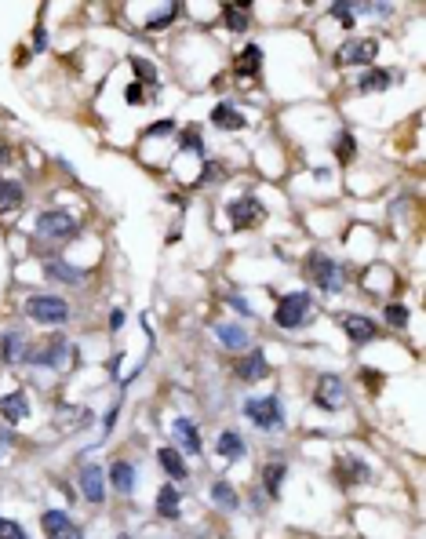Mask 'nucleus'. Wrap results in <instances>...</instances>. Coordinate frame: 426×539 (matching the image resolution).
Listing matches in <instances>:
<instances>
[{"mask_svg": "<svg viewBox=\"0 0 426 539\" xmlns=\"http://www.w3.org/2000/svg\"><path fill=\"white\" fill-rule=\"evenodd\" d=\"M26 317L37 321V325H62V321H70V303L59 299V295H30L26 299Z\"/></svg>", "mask_w": 426, "mask_h": 539, "instance_id": "f257e3e1", "label": "nucleus"}, {"mask_svg": "<svg viewBox=\"0 0 426 539\" xmlns=\"http://www.w3.org/2000/svg\"><path fill=\"white\" fill-rule=\"evenodd\" d=\"M310 277L317 281L321 292H339V288L346 285L343 266L335 263V259H328L325 252H314V255H310Z\"/></svg>", "mask_w": 426, "mask_h": 539, "instance_id": "f03ea898", "label": "nucleus"}, {"mask_svg": "<svg viewBox=\"0 0 426 539\" xmlns=\"http://www.w3.org/2000/svg\"><path fill=\"white\" fill-rule=\"evenodd\" d=\"M244 416H248L255 427H263V430H281L284 427V412H281V401L274 394L248 401V405H244Z\"/></svg>", "mask_w": 426, "mask_h": 539, "instance_id": "7ed1b4c3", "label": "nucleus"}, {"mask_svg": "<svg viewBox=\"0 0 426 539\" xmlns=\"http://www.w3.org/2000/svg\"><path fill=\"white\" fill-rule=\"evenodd\" d=\"M310 295L306 292H292V295H284V299L277 303V314H274V321L281 328H299L303 321L310 317Z\"/></svg>", "mask_w": 426, "mask_h": 539, "instance_id": "20e7f679", "label": "nucleus"}, {"mask_svg": "<svg viewBox=\"0 0 426 539\" xmlns=\"http://www.w3.org/2000/svg\"><path fill=\"white\" fill-rule=\"evenodd\" d=\"M77 230H81V223H77L73 215H66V212H44L41 219H37V234L51 237V241H66V237L77 234Z\"/></svg>", "mask_w": 426, "mask_h": 539, "instance_id": "39448f33", "label": "nucleus"}, {"mask_svg": "<svg viewBox=\"0 0 426 539\" xmlns=\"http://www.w3.org/2000/svg\"><path fill=\"white\" fill-rule=\"evenodd\" d=\"M317 405L328 408V412H339V408L346 405V387H343L339 376L325 372V376L317 379Z\"/></svg>", "mask_w": 426, "mask_h": 539, "instance_id": "423d86ee", "label": "nucleus"}, {"mask_svg": "<svg viewBox=\"0 0 426 539\" xmlns=\"http://www.w3.org/2000/svg\"><path fill=\"white\" fill-rule=\"evenodd\" d=\"M230 219H234L237 230H248V226H259L266 219V208L255 197H237L230 204Z\"/></svg>", "mask_w": 426, "mask_h": 539, "instance_id": "0eeeda50", "label": "nucleus"}, {"mask_svg": "<svg viewBox=\"0 0 426 539\" xmlns=\"http://www.w3.org/2000/svg\"><path fill=\"white\" fill-rule=\"evenodd\" d=\"M379 55V41L376 37H365V41H350L339 48V55H335V62L339 66H357V62H372Z\"/></svg>", "mask_w": 426, "mask_h": 539, "instance_id": "6e6552de", "label": "nucleus"}, {"mask_svg": "<svg viewBox=\"0 0 426 539\" xmlns=\"http://www.w3.org/2000/svg\"><path fill=\"white\" fill-rule=\"evenodd\" d=\"M41 529L48 539H84L81 529L70 521V514H62V510H48V514H41Z\"/></svg>", "mask_w": 426, "mask_h": 539, "instance_id": "1a4fd4ad", "label": "nucleus"}, {"mask_svg": "<svg viewBox=\"0 0 426 539\" xmlns=\"http://www.w3.org/2000/svg\"><path fill=\"white\" fill-rule=\"evenodd\" d=\"M66 354H70V343L66 336H51L41 350H33V354H26V361H33V365H51V368H59L62 361H66Z\"/></svg>", "mask_w": 426, "mask_h": 539, "instance_id": "9d476101", "label": "nucleus"}, {"mask_svg": "<svg viewBox=\"0 0 426 539\" xmlns=\"http://www.w3.org/2000/svg\"><path fill=\"white\" fill-rule=\"evenodd\" d=\"M81 492H84L88 503H102V499H106V474L99 467H84L81 470Z\"/></svg>", "mask_w": 426, "mask_h": 539, "instance_id": "9b49d317", "label": "nucleus"}, {"mask_svg": "<svg viewBox=\"0 0 426 539\" xmlns=\"http://www.w3.org/2000/svg\"><path fill=\"white\" fill-rule=\"evenodd\" d=\"M343 328H346V336H350L354 343H372V339L379 336L376 321H372V317H361V314H346V317H343Z\"/></svg>", "mask_w": 426, "mask_h": 539, "instance_id": "f8f14e48", "label": "nucleus"}, {"mask_svg": "<svg viewBox=\"0 0 426 539\" xmlns=\"http://www.w3.org/2000/svg\"><path fill=\"white\" fill-rule=\"evenodd\" d=\"M270 376V365H266V357L255 350V354H248L244 361L237 365V379H244V383H259V379H266Z\"/></svg>", "mask_w": 426, "mask_h": 539, "instance_id": "ddd939ff", "label": "nucleus"}, {"mask_svg": "<svg viewBox=\"0 0 426 539\" xmlns=\"http://www.w3.org/2000/svg\"><path fill=\"white\" fill-rule=\"evenodd\" d=\"M44 274L51 281H62V285H81V281H84V270H77V266L62 263V259H48L44 263Z\"/></svg>", "mask_w": 426, "mask_h": 539, "instance_id": "4468645a", "label": "nucleus"}, {"mask_svg": "<svg viewBox=\"0 0 426 539\" xmlns=\"http://www.w3.org/2000/svg\"><path fill=\"white\" fill-rule=\"evenodd\" d=\"M26 204V190L22 183H11V179H0V212H15Z\"/></svg>", "mask_w": 426, "mask_h": 539, "instance_id": "2eb2a0df", "label": "nucleus"}, {"mask_svg": "<svg viewBox=\"0 0 426 539\" xmlns=\"http://www.w3.org/2000/svg\"><path fill=\"white\" fill-rule=\"evenodd\" d=\"M0 416H4L8 423H22L26 416H30V405H26L22 394H8V397H0Z\"/></svg>", "mask_w": 426, "mask_h": 539, "instance_id": "dca6fc26", "label": "nucleus"}, {"mask_svg": "<svg viewBox=\"0 0 426 539\" xmlns=\"http://www.w3.org/2000/svg\"><path fill=\"white\" fill-rule=\"evenodd\" d=\"M175 438L183 441V448L186 452H193V456H201V434H197V427H193L190 419H175Z\"/></svg>", "mask_w": 426, "mask_h": 539, "instance_id": "f3484780", "label": "nucleus"}, {"mask_svg": "<svg viewBox=\"0 0 426 539\" xmlns=\"http://www.w3.org/2000/svg\"><path fill=\"white\" fill-rule=\"evenodd\" d=\"M157 463L164 467V474H168L172 481H183V478H186V463L179 459L175 448H161V452H157Z\"/></svg>", "mask_w": 426, "mask_h": 539, "instance_id": "a211bd4d", "label": "nucleus"}, {"mask_svg": "<svg viewBox=\"0 0 426 539\" xmlns=\"http://www.w3.org/2000/svg\"><path fill=\"white\" fill-rule=\"evenodd\" d=\"M215 336L226 350H241V346L248 343V332H244L241 325H215Z\"/></svg>", "mask_w": 426, "mask_h": 539, "instance_id": "6ab92c4d", "label": "nucleus"}, {"mask_svg": "<svg viewBox=\"0 0 426 539\" xmlns=\"http://www.w3.org/2000/svg\"><path fill=\"white\" fill-rule=\"evenodd\" d=\"M212 121H215L219 128H234V132H241V128L248 124V121H244L234 106H230V102H219V106L212 110Z\"/></svg>", "mask_w": 426, "mask_h": 539, "instance_id": "aec40b11", "label": "nucleus"}, {"mask_svg": "<svg viewBox=\"0 0 426 539\" xmlns=\"http://www.w3.org/2000/svg\"><path fill=\"white\" fill-rule=\"evenodd\" d=\"M157 514L168 518V521L179 518V489H175V485H164V489H161V496H157Z\"/></svg>", "mask_w": 426, "mask_h": 539, "instance_id": "412c9836", "label": "nucleus"}, {"mask_svg": "<svg viewBox=\"0 0 426 539\" xmlns=\"http://www.w3.org/2000/svg\"><path fill=\"white\" fill-rule=\"evenodd\" d=\"M110 481H113V489L117 492H132L135 489V470H132V463H113L110 467Z\"/></svg>", "mask_w": 426, "mask_h": 539, "instance_id": "4be33fe9", "label": "nucleus"}, {"mask_svg": "<svg viewBox=\"0 0 426 539\" xmlns=\"http://www.w3.org/2000/svg\"><path fill=\"white\" fill-rule=\"evenodd\" d=\"M215 448H219V456H223V459H241L244 456V441H241V434H234V430L219 434Z\"/></svg>", "mask_w": 426, "mask_h": 539, "instance_id": "5701e85b", "label": "nucleus"}, {"mask_svg": "<svg viewBox=\"0 0 426 539\" xmlns=\"http://www.w3.org/2000/svg\"><path fill=\"white\" fill-rule=\"evenodd\" d=\"M263 66V48H244L241 59H237V77H255V70Z\"/></svg>", "mask_w": 426, "mask_h": 539, "instance_id": "b1692460", "label": "nucleus"}, {"mask_svg": "<svg viewBox=\"0 0 426 539\" xmlns=\"http://www.w3.org/2000/svg\"><path fill=\"white\" fill-rule=\"evenodd\" d=\"M390 81H394L390 70H368L361 77V92H383V88H390Z\"/></svg>", "mask_w": 426, "mask_h": 539, "instance_id": "393cba45", "label": "nucleus"}, {"mask_svg": "<svg viewBox=\"0 0 426 539\" xmlns=\"http://www.w3.org/2000/svg\"><path fill=\"white\" fill-rule=\"evenodd\" d=\"M284 478H288V467H284V463H270V467L263 470L266 492H270V496H277V492H281V485H284Z\"/></svg>", "mask_w": 426, "mask_h": 539, "instance_id": "a878e982", "label": "nucleus"}, {"mask_svg": "<svg viewBox=\"0 0 426 539\" xmlns=\"http://www.w3.org/2000/svg\"><path fill=\"white\" fill-rule=\"evenodd\" d=\"M212 499H215V507H223V510H237V503H241L237 492L230 489L226 481H215V485H212Z\"/></svg>", "mask_w": 426, "mask_h": 539, "instance_id": "bb28decb", "label": "nucleus"}, {"mask_svg": "<svg viewBox=\"0 0 426 539\" xmlns=\"http://www.w3.org/2000/svg\"><path fill=\"white\" fill-rule=\"evenodd\" d=\"M223 19H226V26L234 33H244L248 30V15H244V4H230V8H223Z\"/></svg>", "mask_w": 426, "mask_h": 539, "instance_id": "cd10ccee", "label": "nucleus"}, {"mask_svg": "<svg viewBox=\"0 0 426 539\" xmlns=\"http://www.w3.org/2000/svg\"><path fill=\"white\" fill-rule=\"evenodd\" d=\"M26 354H30V350H26V336H15V332L4 336V357H8V361H22Z\"/></svg>", "mask_w": 426, "mask_h": 539, "instance_id": "c85d7f7f", "label": "nucleus"}, {"mask_svg": "<svg viewBox=\"0 0 426 539\" xmlns=\"http://www.w3.org/2000/svg\"><path fill=\"white\" fill-rule=\"evenodd\" d=\"M132 70H135V77L142 84H157V70H153V62H146V59H132Z\"/></svg>", "mask_w": 426, "mask_h": 539, "instance_id": "c756f323", "label": "nucleus"}, {"mask_svg": "<svg viewBox=\"0 0 426 539\" xmlns=\"http://www.w3.org/2000/svg\"><path fill=\"white\" fill-rule=\"evenodd\" d=\"M386 321H390L394 328H405V325H408V306L390 303V306H386Z\"/></svg>", "mask_w": 426, "mask_h": 539, "instance_id": "7c9ffc66", "label": "nucleus"}, {"mask_svg": "<svg viewBox=\"0 0 426 539\" xmlns=\"http://www.w3.org/2000/svg\"><path fill=\"white\" fill-rule=\"evenodd\" d=\"M0 539H30V536H26V529H22L19 521L0 518Z\"/></svg>", "mask_w": 426, "mask_h": 539, "instance_id": "2f4dec72", "label": "nucleus"}, {"mask_svg": "<svg viewBox=\"0 0 426 539\" xmlns=\"http://www.w3.org/2000/svg\"><path fill=\"white\" fill-rule=\"evenodd\" d=\"M183 150H204V139H201V128H186L183 132Z\"/></svg>", "mask_w": 426, "mask_h": 539, "instance_id": "473e14b6", "label": "nucleus"}, {"mask_svg": "<svg viewBox=\"0 0 426 539\" xmlns=\"http://www.w3.org/2000/svg\"><path fill=\"white\" fill-rule=\"evenodd\" d=\"M332 19L350 30V26H354V8H350V4H335V8H332Z\"/></svg>", "mask_w": 426, "mask_h": 539, "instance_id": "72a5a7b5", "label": "nucleus"}, {"mask_svg": "<svg viewBox=\"0 0 426 539\" xmlns=\"http://www.w3.org/2000/svg\"><path fill=\"white\" fill-rule=\"evenodd\" d=\"M175 15H179V8H168V11H161V15H153V19L146 22V30H164V26L172 22Z\"/></svg>", "mask_w": 426, "mask_h": 539, "instance_id": "f704fd0d", "label": "nucleus"}, {"mask_svg": "<svg viewBox=\"0 0 426 539\" xmlns=\"http://www.w3.org/2000/svg\"><path fill=\"white\" fill-rule=\"evenodd\" d=\"M175 132V121H157V124H150L146 128V135L150 139H161V135H172Z\"/></svg>", "mask_w": 426, "mask_h": 539, "instance_id": "c9c22d12", "label": "nucleus"}, {"mask_svg": "<svg viewBox=\"0 0 426 539\" xmlns=\"http://www.w3.org/2000/svg\"><path fill=\"white\" fill-rule=\"evenodd\" d=\"M335 153L346 161V157H354V139H350V132H343V139L335 143Z\"/></svg>", "mask_w": 426, "mask_h": 539, "instance_id": "e433bc0d", "label": "nucleus"}, {"mask_svg": "<svg viewBox=\"0 0 426 539\" xmlns=\"http://www.w3.org/2000/svg\"><path fill=\"white\" fill-rule=\"evenodd\" d=\"M124 99L132 102V106H135V102H142V84H128L124 88Z\"/></svg>", "mask_w": 426, "mask_h": 539, "instance_id": "4c0bfd02", "label": "nucleus"}, {"mask_svg": "<svg viewBox=\"0 0 426 539\" xmlns=\"http://www.w3.org/2000/svg\"><path fill=\"white\" fill-rule=\"evenodd\" d=\"M8 157H11V153H8V146L0 143V168H4V164H8Z\"/></svg>", "mask_w": 426, "mask_h": 539, "instance_id": "58836bf2", "label": "nucleus"}, {"mask_svg": "<svg viewBox=\"0 0 426 539\" xmlns=\"http://www.w3.org/2000/svg\"><path fill=\"white\" fill-rule=\"evenodd\" d=\"M117 539H132V536H117Z\"/></svg>", "mask_w": 426, "mask_h": 539, "instance_id": "ea45409f", "label": "nucleus"}]
</instances>
